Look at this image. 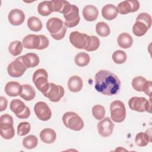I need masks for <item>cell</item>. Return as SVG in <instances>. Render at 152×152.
<instances>
[{"mask_svg": "<svg viewBox=\"0 0 152 152\" xmlns=\"http://www.w3.org/2000/svg\"><path fill=\"white\" fill-rule=\"evenodd\" d=\"M95 89L107 96L116 94L121 88V81L118 77L107 70H100L94 77Z\"/></svg>", "mask_w": 152, "mask_h": 152, "instance_id": "obj_1", "label": "cell"}, {"mask_svg": "<svg viewBox=\"0 0 152 152\" xmlns=\"http://www.w3.org/2000/svg\"><path fill=\"white\" fill-rule=\"evenodd\" d=\"M24 48L29 49L42 50L48 47L49 44V39L44 35L28 34L23 39Z\"/></svg>", "mask_w": 152, "mask_h": 152, "instance_id": "obj_2", "label": "cell"}, {"mask_svg": "<svg viewBox=\"0 0 152 152\" xmlns=\"http://www.w3.org/2000/svg\"><path fill=\"white\" fill-rule=\"evenodd\" d=\"M46 28L50 33V36L57 40H61L64 37L67 29L63 21L56 17H52L48 20Z\"/></svg>", "mask_w": 152, "mask_h": 152, "instance_id": "obj_3", "label": "cell"}, {"mask_svg": "<svg viewBox=\"0 0 152 152\" xmlns=\"http://www.w3.org/2000/svg\"><path fill=\"white\" fill-rule=\"evenodd\" d=\"M64 125L72 130L80 131L84 127V122L82 118L76 113L67 112L62 116Z\"/></svg>", "mask_w": 152, "mask_h": 152, "instance_id": "obj_4", "label": "cell"}, {"mask_svg": "<svg viewBox=\"0 0 152 152\" xmlns=\"http://www.w3.org/2000/svg\"><path fill=\"white\" fill-rule=\"evenodd\" d=\"M48 78V74L47 71L42 68L37 69L33 75V82L36 87L43 94L47 92L49 88Z\"/></svg>", "mask_w": 152, "mask_h": 152, "instance_id": "obj_5", "label": "cell"}, {"mask_svg": "<svg viewBox=\"0 0 152 152\" xmlns=\"http://www.w3.org/2000/svg\"><path fill=\"white\" fill-rule=\"evenodd\" d=\"M128 105L131 109L137 112H151V97L148 100L142 97H131L128 101Z\"/></svg>", "mask_w": 152, "mask_h": 152, "instance_id": "obj_6", "label": "cell"}, {"mask_svg": "<svg viewBox=\"0 0 152 152\" xmlns=\"http://www.w3.org/2000/svg\"><path fill=\"white\" fill-rule=\"evenodd\" d=\"M110 118L115 122H122L126 117V109L124 103L120 100L112 102L110 106Z\"/></svg>", "mask_w": 152, "mask_h": 152, "instance_id": "obj_7", "label": "cell"}, {"mask_svg": "<svg viewBox=\"0 0 152 152\" xmlns=\"http://www.w3.org/2000/svg\"><path fill=\"white\" fill-rule=\"evenodd\" d=\"M63 14L65 20L64 25L66 27H74L79 23L80 20L79 9L76 5L70 4Z\"/></svg>", "mask_w": 152, "mask_h": 152, "instance_id": "obj_8", "label": "cell"}, {"mask_svg": "<svg viewBox=\"0 0 152 152\" xmlns=\"http://www.w3.org/2000/svg\"><path fill=\"white\" fill-rule=\"evenodd\" d=\"M71 43L76 48L80 49H86L88 43L89 36L80 33L77 31H72L70 33L69 36Z\"/></svg>", "mask_w": 152, "mask_h": 152, "instance_id": "obj_9", "label": "cell"}, {"mask_svg": "<svg viewBox=\"0 0 152 152\" xmlns=\"http://www.w3.org/2000/svg\"><path fill=\"white\" fill-rule=\"evenodd\" d=\"M65 93L64 88L60 85H56L54 83H49V88L47 92L43 94L50 101L52 102H58L64 96Z\"/></svg>", "mask_w": 152, "mask_h": 152, "instance_id": "obj_10", "label": "cell"}, {"mask_svg": "<svg viewBox=\"0 0 152 152\" xmlns=\"http://www.w3.org/2000/svg\"><path fill=\"white\" fill-rule=\"evenodd\" d=\"M34 111L37 118L43 121L49 120L52 116L49 106L44 102H37L34 106Z\"/></svg>", "mask_w": 152, "mask_h": 152, "instance_id": "obj_11", "label": "cell"}, {"mask_svg": "<svg viewBox=\"0 0 152 152\" xmlns=\"http://www.w3.org/2000/svg\"><path fill=\"white\" fill-rule=\"evenodd\" d=\"M27 68L18 58L11 62L7 67V72L12 77H20L22 76Z\"/></svg>", "mask_w": 152, "mask_h": 152, "instance_id": "obj_12", "label": "cell"}, {"mask_svg": "<svg viewBox=\"0 0 152 152\" xmlns=\"http://www.w3.org/2000/svg\"><path fill=\"white\" fill-rule=\"evenodd\" d=\"M140 8V2L135 0H127L120 2L117 7L118 11L121 14L135 12Z\"/></svg>", "mask_w": 152, "mask_h": 152, "instance_id": "obj_13", "label": "cell"}, {"mask_svg": "<svg viewBox=\"0 0 152 152\" xmlns=\"http://www.w3.org/2000/svg\"><path fill=\"white\" fill-rule=\"evenodd\" d=\"M114 124L109 117H106L97 124L99 134L103 137H109L113 132Z\"/></svg>", "mask_w": 152, "mask_h": 152, "instance_id": "obj_14", "label": "cell"}, {"mask_svg": "<svg viewBox=\"0 0 152 152\" xmlns=\"http://www.w3.org/2000/svg\"><path fill=\"white\" fill-rule=\"evenodd\" d=\"M10 23L13 26H19L23 23L25 20V14L19 9L12 10L8 16Z\"/></svg>", "mask_w": 152, "mask_h": 152, "instance_id": "obj_15", "label": "cell"}, {"mask_svg": "<svg viewBox=\"0 0 152 152\" xmlns=\"http://www.w3.org/2000/svg\"><path fill=\"white\" fill-rule=\"evenodd\" d=\"M24 65L28 68H33L37 66L39 64V58L34 53H28L24 55L18 57Z\"/></svg>", "mask_w": 152, "mask_h": 152, "instance_id": "obj_16", "label": "cell"}, {"mask_svg": "<svg viewBox=\"0 0 152 152\" xmlns=\"http://www.w3.org/2000/svg\"><path fill=\"white\" fill-rule=\"evenodd\" d=\"M23 90V86L16 81H10L5 86V93L11 97L20 95Z\"/></svg>", "mask_w": 152, "mask_h": 152, "instance_id": "obj_17", "label": "cell"}, {"mask_svg": "<svg viewBox=\"0 0 152 152\" xmlns=\"http://www.w3.org/2000/svg\"><path fill=\"white\" fill-rule=\"evenodd\" d=\"M151 129L149 128L145 132L138 133L135 138V142L137 145L139 147H145L149 142H151Z\"/></svg>", "mask_w": 152, "mask_h": 152, "instance_id": "obj_18", "label": "cell"}, {"mask_svg": "<svg viewBox=\"0 0 152 152\" xmlns=\"http://www.w3.org/2000/svg\"><path fill=\"white\" fill-rule=\"evenodd\" d=\"M98 15V10L94 5H86L83 10V15L86 21H93L97 19Z\"/></svg>", "mask_w": 152, "mask_h": 152, "instance_id": "obj_19", "label": "cell"}, {"mask_svg": "<svg viewBox=\"0 0 152 152\" xmlns=\"http://www.w3.org/2000/svg\"><path fill=\"white\" fill-rule=\"evenodd\" d=\"M118 14V9L116 6L112 4L104 5L102 10L103 17L107 20H112L115 19Z\"/></svg>", "mask_w": 152, "mask_h": 152, "instance_id": "obj_20", "label": "cell"}, {"mask_svg": "<svg viewBox=\"0 0 152 152\" xmlns=\"http://www.w3.org/2000/svg\"><path fill=\"white\" fill-rule=\"evenodd\" d=\"M41 141L46 144L53 143L56 138L55 131L51 128H45L40 132Z\"/></svg>", "mask_w": 152, "mask_h": 152, "instance_id": "obj_21", "label": "cell"}, {"mask_svg": "<svg viewBox=\"0 0 152 152\" xmlns=\"http://www.w3.org/2000/svg\"><path fill=\"white\" fill-rule=\"evenodd\" d=\"M83 86L82 79L77 75L71 77L68 81V87L69 90L74 93L80 91Z\"/></svg>", "mask_w": 152, "mask_h": 152, "instance_id": "obj_22", "label": "cell"}, {"mask_svg": "<svg viewBox=\"0 0 152 152\" xmlns=\"http://www.w3.org/2000/svg\"><path fill=\"white\" fill-rule=\"evenodd\" d=\"M117 42L121 48L128 49L132 46L133 39L129 34L127 33H122L118 37Z\"/></svg>", "mask_w": 152, "mask_h": 152, "instance_id": "obj_23", "label": "cell"}, {"mask_svg": "<svg viewBox=\"0 0 152 152\" xmlns=\"http://www.w3.org/2000/svg\"><path fill=\"white\" fill-rule=\"evenodd\" d=\"M20 97L26 101L33 100L36 96V91L33 87L28 84H23Z\"/></svg>", "mask_w": 152, "mask_h": 152, "instance_id": "obj_24", "label": "cell"}, {"mask_svg": "<svg viewBox=\"0 0 152 152\" xmlns=\"http://www.w3.org/2000/svg\"><path fill=\"white\" fill-rule=\"evenodd\" d=\"M148 29V27L144 22L136 21L132 27V32L135 36L140 37L144 36Z\"/></svg>", "mask_w": 152, "mask_h": 152, "instance_id": "obj_25", "label": "cell"}, {"mask_svg": "<svg viewBox=\"0 0 152 152\" xmlns=\"http://www.w3.org/2000/svg\"><path fill=\"white\" fill-rule=\"evenodd\" d=\"M37 11L39 14L42 16L50 15L53 12L50 1H44L40 2L37 7Z\"/></svg>", "mask_w": 152, "mask_h": 152, "instance_id": "obj_26", "label": "cell"}, {"mask_svg": "<svg viewBox=\"0 0 152 152\" xmlns=\"http://www.w3.org/2000/svg\"><path fill=\"white\" fill-rule=\"evenodd\" d=\"M26 106H26L21 100L19 99H14L11 102L10 107L11 110L16 115L23 113L25 110Z\"/></svg>", "mask_w": 152, "mask_h": 152, "instance_id": "obj_27", "label": "cell"}, {"mask_svg": "<svg viewBox=\"0 0 152 152\" xmlns=\"http://www.w3.org/2000/svg\"><path fill=\"white\" fill-rule=\"evenodd\" d=\"M27 26L30 30L33 31H40L42 28V23L37 17H30L27 20Z\"/></svg>", "mask_w": 152, "mask_h": 152, "instance_id": "obj_28", "label": "cell"}, {"mask_svg": "<svg viewBox=\"0 0 152 152\" xmlns=\"http://www.w3.org/2000/svg\"><path fill=\"white\" fill-rule=\"evenodd\" d=\"M75 63L78 66H85L87 65L90 61V56L86 52L78 53L75 57Z\"/></svg>", "mask_w": 152, "mask_h": 152, "instance_id": "obj_29", "label": "cell"}, {"mask_svg": "<svg viewBox=\"0 0 152 152\" xmlns=\"http://www.w3.org/2000/svg\"><path fill=\"white\" fill-rule=\"evenodd\" d=\"M23 45L20 41L15 40L10 43L8 46V50L10 53L14 56L19 55L23 51Z\"/></svg>", "mask_w": 152, "mask_h": 152, "instance_id": "obj_30", "label": "cell"}, {"mask_svg": "<svg viewBox=\"0 0 152 152\" xmlns=\"http://www.w3.org/2000/svg\"><path fill=\"white\" fill-rule=\"evenodd\" d=\"M14 127L13 126V118L8 115H2L0 117V129H7Z\"/></svg>", "mask_w": 152, "mask_h": 152, "instance_id": "obj_31", "label": "cell"}, {"mask_svg": "<svg viewBox=\"0 0 152 152\" xmlns=\"http://www.w3.org/2000/svg\"><path fill=\"white\" fill-rule=\"evenodd\" d=\"M146 82L147 80L145 78L141 76H138L132 79L131 84L133 88L136 91H143Z\"/></svg>", "mask_w": 152, "mask_h": 152, "instance_id": "obj_32", "label": "cell"}, {"mask_svg": "<svg viewBox=\"0 0 152 152\" xmlns=\"http://www.w3.org/2000/svg\"><path fill=\"white\" fill-rule=\"evenodd\" d=\"M38 143L37 138L33 135H29L24 137L23 140V145L27 149H33L35 148Z\"/></svg>", "mask_w": 152, "mask_h": 152, "instance_id": "obj_33", "label": "cell"}, {"mask_svg": "<svg viewBox=\"0 0 152 152\" xmlns=\"http://www.w3.org/2000/svg\"><path fill=\"white\" fill-rule=\"evenodd\" d=\"M97 34L101 37H106L110 34L109 26L104 22H99L96 26Z\"/></svg>", "mask_w": 152, "mask_h": 152, "instance_id": "obj_34", "label": "cell"}, {"mask_svg": "<svg viewBox=\"0 0 152 152\" xmlns=\"http://www.w3.org/2000/svg\"><path fill=\"white\" fill-rule=\"evenodd\" d=\"M100 46L99 39L95 36H89L88 43L87 47L85 49L88 52H92L96 50Z\"/></svg>", "mask_w": 152, "mask_h": 152, "instance_id": "obj_35", "label": "cell"}, {"mask_svg": "<svg viewBox=\"0 0 152 152\" xmlns=\"http://www.w3.org/2000/svg\"><path fill=\"white\" fill-rule=\"evenodd\" d=\"M112 58L115 63L121 64L126 61L127 56L125 52L121 50H117L113 52Z\"/></svg>", "mask_w": 152, "mask_h": 152, "instance_id": "obj_36", "label": "cell"}, {"mask_svg": "<svg viewBox=\"0 0 152 152\" xmlns=\"http://www.w3.org/2000/svg\"><path fill=\"white\" fill-rule=\"evenodd\" d=\"M92 114L95 119H96L97 120H101L104 117L105 109L102 105H94L92 107Z\"/></svg>", "mask_w": 152, "mask_h": 152, "instance_id": "obj_37", "label": "cell"}, {"mask_svg": "<svg viewBox=\"0 0 152 152\" xmlns=\"http://www.w3.org/2000/svg\"><path fill=\"white\" fill-rule=\"evenodd\" d=\"M53 12H58L62 13L65 6L68 2L63 0H52L50 1Z\"/></svg>", "mask_w": 152, "mask_h": 152, "instance_id": "obj_38", "label": "cell"}, {"mask_svg": "<svg viewBox=\"0 0 152 152\" xmlns=\"http://www.w3.org/2000/svg\"><path fill=\"white\" fill-rule=\"evenodd\" d=\"M30 131V124L27 122H20L17 126V134L19 136L27 135Z\"/></svg>", "mask_w": 152, "mask_h": 152, "instance_id": "obj_39", "label": "cell"}, {"mask_svg": "<svg viewBox=\"0 0 152 152\" xmlns=\"http://www.w3.org/2000/svg\"><path fill=\"white\" fill-rule=\"evenodd\" d=\"M136 21H141L144 22L145 24H147V26L150 28L151 26V17L150 14L146 13V12H142L140 13L137 17Z\"/></svg>", "mask_w": 152, "mask_h": 152, "instance_id": "obj_40", "label": "cell"}, {"mask_svg": "<svg viewBox=\"0 0 152 152\" xmlns=\"http://www.w3.org/2000/svg\"><path fill=\"white\" fill-rule=\"evenodd\" d=\"M1 137L6 140H10L15 135V130L14 127L7 129H1Z\"/></svg>", "mask_w": 152, "mask_h": 152, "instance_id": "obj_41", "label": "cell"}, {"mask_svg": "<svg viewBox=\"0 0 152 152\" xmlns=\"http://www.w3.org/2000/svg\"><path fill=\"white\" fill-rule=\"evenodd\" d=\"M30 113L31 112L29 107L28 106H26L25 110L19 115H16V116L19 119H27L30 116Z\"/></svg>", "mask_w": 152, "mask_h": 152, "instance_id": "obj_42", "label": "cell"}, {"mask_svg": "<svg viewBox=\"0 0 152 152\" xmlns=\"http://www.w3.org/2000/svg\"><path fill=\"white\" fill-rule=\"evenodd\" d=\"M151 87H152V83L151 81H147L143 91L145 94L151 97Z\"/></svg>", "mask_w": 152, "mask_h": 152, "instance_id": "obj_43", "label": "cell"}, {"mask_svg": "<svg viewBox=\"0 0 152 152\" xmlns=\"http://www.w3.org/2000/svg\"><path fill=\"white\" fill-rule=\"evenodd\" d=\"M8 101L7 99L3 96L0 97V111L2 112L7 109Z\"/></svg>", "mask_w": 152, "mask_h": 152, "instance_id": "obj_44", "label": "cell"}]
</instances>
